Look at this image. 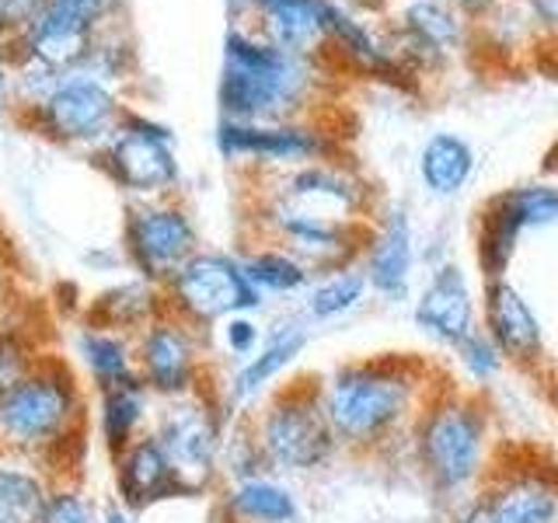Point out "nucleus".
Wrapping results in <instances>:
<instances>
[{
	"instance_id": "obj_1",
	"label": "nucleus",
	"mask_w": 558,
	"mask_h": 523,
	"mask_svg": "<svg viewBox=\"0 0 558 523\" xmlns=\"http://www.w3.org/2000/svg\"><path fill=\"white\" fill-rule=\"evenodd\" d=\"M87 394L74 366L46 353L32 370L0 394V453L32 461L49 482H81L87 450Z\"/></svg>"
},
{
	"instance_id": "obj_2",
	"label": "nucleus",
	"mask_w": 558,
	"mask_h": 523,
	"mask_svg": "<svg viewBox=\"0 0 558 523\" xmlns=\"http://www.w3.org/2000/svg\"><path fill=\"white\" fill-rule=\"evenodd\" d=\"M436 388L426 384V366L405 356H371L342 363L322 380L325 415L339 447L380 450L401 429H412L426 398Z\"/></svg>"
},
{
	"instance_id": "obj_3",
	"label": "nucleus",
	"mask_w": 558,
	"mask_h": 523,
	"mask_svg": "<svg viewBox=\"0 0 558 523\" xmlns=\"http://www.w3.org/2000/svg\"><path fill=\"white\" fill-rule=\"evenodd\" d=\"M311 57L279 49L248 32H231L223 46L220 105L234 122H293L311 98Z\"/></svg>"
},
{
	"instance_id": "obj_4",
	"label": "nucleus",
	"mask_w": 558,
	"mask_h": 523,
	"mask_svg": "<svg viewBox=\"0 0 558 523\" xmlns=\"http://www.w3.org/2000/svg\"><path fill=\"white\" fill-rule=\"evenodd\" d=\"M415 458L429 485L444 496H458L485 475L488 464V409L464 391H433L418 412Z\"/></svg>"
},
{
	"instance_id": "obj_5",
	"label": "nucleus",
	"mask_w": 558,
	"mask_h": 523,
	"mask_svg": "<svg viewBox=\"0 0 558 523\" xmlns=\"http://www.w3.org/2000/svg\"><path fill=\"white\" fill-rule=\"evenodd\" d=\"M248 423L272 471H318L339 450L325 415L322 384L311 377L276 388Z\"/></svg>"
},
{
	"instance_id": "obj_6",
	"label": "nucleus",
	"mask_w": 558,
	"mask_h": 523,
	"mask_svg": "<svg viewBox=\"0 0 558 523\" xmlns=\"http://www.w3.org/2000/svg\"><path fill=\"white\" fill-rule=\"evenodd\" d=\"M231 426V409L217 394V388H199L182 398H168L154 409L150 433L165 447L179 475L203 496L220 482V453L223 436Z\"/></svg>"
},
{
	"instance_id": "obj_7",
	"label": "nucleus",
	"mask_w": 558,
	"mask_h": 523,
	"mask_svg": "<svg viewBox=\"0 0 558 523\" xmlns=\"http://www.w3.org/2000/svg\"><path fill=\"white\" fill-rule=\"evenodd\" d=\"M165 311L182 318L196 331H206L234 318V314H252L262 307V296L255 283L244 276L238 255L223 252H196L185 266L161 287Z\"/></svg>"
},
{
	"instance_id": "obj_8",
	"label": "nucleus",
	"mask_w": 558,
	"mask_h": 523,
	"mask_svg": "<svg viewBox=\"0 0 558 523\" xmlns=\"http://www.w3.org/2000/svg\"><path fill=\"white\" fill-rule=\"evenodd\" d=\"M136 374L157 401L206 388V336L161 311L133 339Z\"/></svg>"
},
{
	"instance_id": "obj_9",
	"label": "nucleus",
	"mask_w": 558,
	"mask_h": 523,
	"mask_svg": "<svg viewBox=\"0 0 558 523\" xmlns=\"http://www.w3.org/2000/svg\"><path fill=\"white\" fill-rule=\"evenodd\" d=\"M122 241H126L130 266L154 287H165L199 252V231L192 217L182 206L157 199L130 206Z\"/></svg>"
},
{
	"instance_id": "obj_10",
	"label": "nucleus",
	"mask_w": 558,
	"mask_h": 523,
	"mask_svg": "<svg viewBox=\"0 0 558 523\" xmlns=\"http://www.w3.org/2000/svg\"><path fill=\"white\" fill-rule=\"evenodd\" d=\"M262 220L276 238V248L301 258L311 272H339L353 266V258L363 252V244L371 234L363 231V223L331 220L311 209L290 206L283 199H269L262 209Z\"/></svg>"
},
{
	"instance_id": "obj_11",
	"label": "nucleus",
	"mask_w": 558,
	"mask_h": 523,
	"mask_svg": "<svg viewBox=\"0 0 558 523\" xmlns=\"http://www.w3.org/2000/svg\"><path fill=\"white\" fill-rule=\"evenodd\" d=\"M558 223V185H517L493 196L478 217V266L485 279L506 276L523 231Z\"/></svg>"
},
{
	"instance_id": "obj_12",
	"label": "nucleus",
	"mask_w": 558,
	"mask_h": 523,
	"mask_svg": "<svg viewBox=\"0 0 558 523\" xmlns=\"http://www.w3.org/2000/svg\"><path fill=\"white\" fill-rule=\"evenodd\" d=\"M101 168L109 179L133 192V196H165L179 185V161L171 150V133L154 122L126 115L119 130L109 136V147L101 154Z\"/></svg>"
},
{
	"instance_id": "obj_13",
	"label": "nucleus",
	"mask_w": 558,
	"mask_h": 523,
	"mask_svg": "<svg viewBox=\"0 0 558 523\" xmlns=\"http://www.w3.org/2000/svg\"><path fill=\"white\" fill-rule=\"evenodd\" d=\"M35 122L60 144H98L119 130L122 112L116 95L98 77L66 70L49 98L35 109Z\"/></svg>"
},
{
	"instance_id": "obj_14",
	"label": "nucleus",
	"mask_w": 558,
	"mask_h": 523,
	"mask_svg": "<svg viewBox=\"0 0 558 523\" xmlns=\"http://www.w3.org/2000/svg\"><path fill=\"white\" fill-rule=\"evenodd\" d=\"M458 523H558V471H499L471 496Z\"/></svg>"
},
{
	"instance_id": "obj_15",
	"label": "nucleus",
	"mask_w": 558,
	"mask_h": 523,
	"mask_svg": "<svg viewBox=\"0 0 558 523\" xmlns=\"http://www.w3.org/2000/svg\"><path fill=\"white\" fill-rule=\"evenodd\" d=\"M217 144L231 161H258V165H287L301 168L325 161L331 154L328 136L304 122H234L223 119Z\"/></svg>"
},
{
	"instance_id": "obj_16",
	"label": "nucleus",
	"mask_w": 558,
	"mask_h": 523,
	"mask_svg": "<svg viewBox=\"0 0 558 523\" xmlns=\"http://www.w3.org/2000/svg\"><path fill=\"white\" fill-rule=\"evenodd\" d=\"M101 11L105 0H43L25 25L32 60L66 74L92 52V28Z\"/></svg>"
},
{
	"instance_id": "obj_17",
	"label": "nucleus",
	"mask_w": 558,
	"mask_h": 523,
	"mask_svg": "<svg viewBox=\"0 0 558 523\" xmlns=\"http://www.w3.org/2000/svg\"><path fill=\"white\" fill-rule=\"evenodd\" d=\"M112 467H116V496L122 510L140 513L157 502L196 496L150 429L140 433L126 450H119L112 458Z\"/></svg>"
},
{
	"instance_id": "obj_18",
	"label": "nucleus",
	"mask_w": 558,
	"mask_h": 523,
	"mask_svg": "<svg viewBox=\"0 0 558 523\" xmlns=\"http://www.w3.org/2000/svg\"><path fill=\"white\" fill-rule=\"evenodd\" d=\"M272 199H283L290 206L311 209V214H322L331 220L360 223L366 217V209H371V188H366L353 171L328 165V161H314V165H301L290 174H283V182H279V192Z\"/></svg>"
},
{
	"instance_id": "obj_19",
	"label": "nucleus",
	"mask_w": 558,
	"mask_h": 523,
	"mask_svg": "<svg viewBox=\"0 0 558 523\" xmlns=\"http://www.w3.org/2000/svg\"><path fill=\"white\" fill-rule=\"evenodd\" d=\"M485 331L488 339L499 345L502 360H510L517 366H537L545 360V331H541V321L534 307L527 304L510 279H485Z\"/></svg>"
},
{
	"instance_id": "obj_20",
	"label": "nucleus",
	"mask_w": 558,
	"mask_h": 523,
	"mask_svg": "<svg viewBox=\"0 0 558 523\" xmlns=\"http://www.w3.org/2000/svg\"><path fill=\"white\" fill-rule=\"evenodd\" d=\"M415 328L440 345H458L475 331V301L458 262H444L415 301Z\"/></svg>"
},
{
	"instance_id": "obj_21",
	"label": "nucleus",
	"mask_w": 558,
	"mask_h": 523,
	"mask_svg": "<svg viewBox=\"0 0 558 523\" xmlns=\"http://www.w3.org/2000/svg\"><path fill=\"white\" fill-rule=\"evenodd\" d=\"M412 220L405 209H391L380 220L377 231H371L366 241V283L388 301H405L409 279H412Z\"/></svg>"
},
{
	"instance_id": "obj_22",
	"label": "nucleus",
	"mask_w": 558,
	"mask_h": 523,
	"mask_svg": "<svg viewBox=\"0 0 558 523\" xmlns=\"http://www.w3.org/2000/svg\"><path fill=\"white\" fill-rule=\"evenodd\" d=\"M304 345H307V328L301 321H283V325H276L269 331V339L258 345V353L248 356L241 363V370L234 374L231 380V388H227L223 401H227V409H241V405H248V401H255L262 391H269L272 388V380L287 370V366L304 353Z\"/></svg>"
},
{
	"instance_id": "obj_23",
	"label": "nucleus",
	"mask_w": 558,
	"mask_h": 523,
	"mask_svg": "<svg viewBox=\"0 0 558 523\" xmlns=\"http://www.w3.org/2000/svg\"><path fill=\"white\" fill-rule=\"evenodd\" d=\"M98 394V440L116 458L119 450H126L140 433L150 429L154 418V394L140 377L119 380L112 388H101Z\"/></svg>"
},
{
	"instance_id": "obj_24",
	"label": "nucleus",
	"mask_w": 558,
	"mask_h": 523,
	"mask_svg": "<svg viewBox=\"0 0 558 523\" xmlns=\"http://www.w3.org/2000/svg\"><path fill=\"white\" fill-rule=\"evenodd\" d=\"M161 311H165L161 287L147 283V279H136V283H122V287L98 293L95 301L87 304L84 328L119 331V336L136 339Z\"/></svg>"
},
{
	"instance_id": "obj_25",
	"label": "nucleus",
	"mask_w": 558,
	"mask_h": 523,
	"mask_svg": "<svg viewBox=\"0 0 558 523\" xmlns=\"http://www.w3.org/2000/svg\"><path fill=\"white\" fill-rule=\"evenodd\" d=\"M220 506L231 523H296L301 516L290 488L269 475L231 482Z\"/></svg>"
},
{
	"instance_id": "obj_26",
	"label": "nucleus",
	"mask_w": 558,
	"mask_h": 523,
	"mask_svg": "<svg viewBox=\"0 0 558 523\" xmlns=\"http://www.w3.org/2000/svg\"><path fill=\"white\" fill-rule=\"evenodd\" d=\"M475 174V147L458 133H433L418 154V179L433 196L450 199Z\"/></svg>"
},
{
	"instance_id": "obj_27",
	"label": "nucleus",
	"mask_w": 558,
	"mask_h": 523,
	"mask_svg": "<svg viewBox=\"0 0 558 523\" xmlns=\"http://www.w3.org/2000/svg\"><path fill=\"white\" fill-rule=\"evenodd\" d=\"M49 488L52 482L43 467L0 453V523H39Z\"/></svg>"
},
{
	"instance_id": "obj_28",
	"label": "nucleus",
	"mask_w": 558,
	"mask_h": 523,
	"mask_svg": "<svg viewBox=\"0 0 558 523\" xmlns=\"http://www.w3.org/2000/svg\"><path fill=\"white\" fill-rule=\"evenodd\" d=\"M77 356L87 366L95 391L112 388L119 380L140 377L136 374V349L130 336L119 331H101V328H81L77 331Z\"/></svg>"
},
{
	"instance_id": "obj_29",
	"label": "nucleus",
	"mask_w": 558,
	"mask_h": 523,
	"mask_svg": "<svg viewBox=\"0 0 558 523\" xmlns=\"http://www.w3.org/2000/svg\"><path fill=\"white\" fill-rule=\"evenodd\" d=\"M401 28L429 57H447L464 42V22L450 0H409L401 11Z\"/></svg>"
},
{
	"instance_id": "obj_30",
	"label": "nucleus",
	"mask_w": 558,
	"mask_h": 523,
	"mask_svg": "<svg viewBox=\"0 0 558 523\" xmlns=\"http://www.w3.org/2000/svg\"><path fill=\"white\" fill-rule=\"evenodd\" d=\"M241 266H244V276L252 279L262 296L266 293H276V296L301 293L311 287V276H314L301 258H293L283 248L248 252V255H241Z\"/></svg>"
},
{
	"instance_id": "obj_31",
	"label": "nucleus",
	"mask_w": 558,
	"mask_h": 523,
	"mask_svg": "<svg viewBox=\"0 0 558 523\" xmlns=\"http://www.w3.org/2000/svg\"><path fill=\"white\" fill-rule=\"evenodd\" d=\"M366 287H371L366 283V272L353 269V266L322 276L318 283L307 290V318H314V321L342 318V314H349L363 301Z\"/></svg>"
},
{
	"instance_id": "obj_32",
	"label": "nucleus",
	"mask_w": 558,
	"mask_h": 523,
	"mask_svg": "<svg viewBox=\"0 0 558 523\" xmlns=\"http://www.w3.org/2000/svg\"><path fill=\"white\" fill-rule=\"evenodd\" d=\"M49 349L39 345L32 328H22L14 318L0 325V394L11 391Z\"/></svg>"
},
{
	"instance_id": "obj_33",
	"label": "nucleus",
	"mask_w": 558,
	"mask_h": 523,
	"mask_svg": "<svg viewBox=\"0 0 558 523\" xmlns=\"http://www.w3.org/2000/svg\"><path fill=\"white\" fill-rule=\"evenodd\" d=\"M39 523H101V520L95 499L84 492L81 482H52Z\"/></svg>"
},
{
	"instance_id": "obj_34",
	"label": "nucleus",
	"mask_w": 558,
	"mask_h": 523,
	"mask_svg": "<svg viewBox=\"0 0 558 523\" xmlns=\"http://www.w3.org/2000/svg\"><path fill=\"white\" fill-rule=\"evenodd\" d=\"M453 353H458V363L464 366V374L478 384L499 377V370H502V353H499V345L488 339L485 328H475L471 336H464L458 345H453Z\"/></svg>"
},
{
	"instance_id": "obj_35",
	"label": "nucleus",
	"mask_w": 558,
	"mask_h": 523,
	"mask_svg": "<svg viewBox=\"0 0 558 523\" xmlns=\"http://www.w3.org/2000/svg\"><path fill=\"white\" fill-rule=\"evenodd\" d=\"M220 336H223V345H227V353H234V356H255L258 353V342H262V331L258 325L248 318V314H234V318H227L220 321Z\"/></svg>"
},
{
	"instance_id": "obj_36",
	"label": "nucleus",
	"mask_w": 558,
	"mask_h": 523,
	"mask_svg": "<svg viewBox=\"0 0 558 523\" xmlns=\"http://www.w3.org/2000/svg\"><path fill=\"white\" fill-rule=\"evenodd\" d=\"M534 22H541L548 32H558V0H527Z\"/></svg>"
},
{
	"instance_id": "obj_37",
	"label": "nucleus",
	"mask_w": 558,
	"mask_h": 523,
	"mask_svg": "<svg viewBox=\"0 0 558 523\" xmlns=\"http://www.w3.org/2000/svg\"><path fill=\"white\" fill-rule=\"evenodd\" d=\"M11 304H14V287H11V272L8 266L0 262V325L11 321L14 314H11Z\"/></svg>"
},
{
	"instance_id": "obj_38",
	"label": "nucleus",
	"mask_w": 558,
	"mask_h": 523,
	"mask_svg": "<svg viewBox=\"0 0 558 523\" xmlns=\"http://www.w3.org/2000/svg\"><path fill=\"white\" fill-rule=\"evenodd\" d=\"M453 8H464V11H485V8H493L499 4V0H450Z\"/></svg>"
},
{
	"instance_id": "obj_39",
	"label": "nucleus",
	"mask_w": 558,
	"mask_h": 523,
	"mask_svg": "<svg viewBox=\"0 0 558 523\" xmlns=\"http://www.w3.org/2000/svg\"><path fill=\"white\" fill-rule=\"evenodd\" d=\"M101 523H130V513H126V510H122V506L116 502V506H109V510H105Z\"/></svg>"
},
{
	"instance_id": "obj_40",
	"label": "nucleus",
	"mask_w": 558,
	"mask_h": 523,
	"mask_svg": "<svg viewBox=\"0 0 558 523\" xmlns=\"http://www.w3.org/2000/svg\"><path fill=\"white\" fill-rule=\"evenodd\" d=\"M8 87H4V70H0V119H4V109H8Z\"/></svg>"
}]
</instances>
